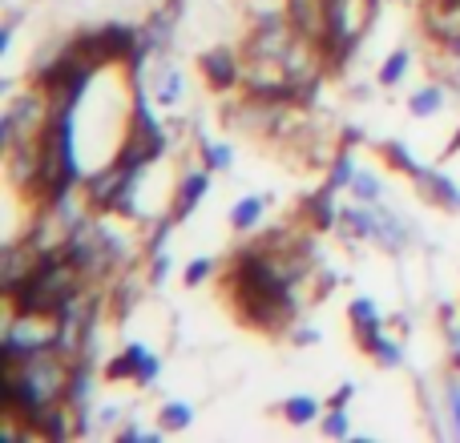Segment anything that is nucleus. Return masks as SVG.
Wrapping results in <instances>:
<instances>
[{"instance_id":"f257e3e1","label":"nucleus","mask_w":460,"mask_h":443,"mask_svg":"<svg viewBox=\"0 0 460 443\" xmlns=\"http://www.w3.org/2000/svg\"><path fill=\"white\" fill-rule=\"evenodd\" d=\"M89 278L81 274V266L61 250V246H49L40 266L16 286L13 294H4L8 310H40V315H57L61 307H69L81 291H85Z\"/></svg>"},{"instance_id":"f03ea898","label":"nucleus","mask_w":460,"mask_h":443,"mask_svg":"<svg viewBox=\"0 0 460 443\" xmlns=\"http://www.w3.org/2000/svg\"><path fill=\"white\" fill-rule=\"evenodd\" d=\"M53 113H57V105H53V97H49V89L29 81V89L8 97L4 117H0V145L8 150V145H21V142H37L49 129Z\"/></svg>"},{"instance_id":"7ed1b4c3","label":"nucleus","mask_w":460,"mask_h":443,"mask_svg":"<svg viewBox=\"0 0 460 443\" xmlns=\"http://www.w3.org/2000/svg\"><path fill=\"white\" fill-rule=\"evenodd\" d=\"M61 318L40 315V310H8L4 339H0V359H32L40 351H57Z\"/></svg>"},{"instance_id":"20e7f679","label":"nucleus","mask_w":460,"mask_h":443,"mask_svg":"<svg viewBox=\"0 0 460 443\" xmlns=\"http://www.w3.org/2000/svg\"><path fill=\"white\" fill-rule=\"evenodd\" d=\"M158 375H162V359L154 355L146 343H137V339L121 343L118 355L102 367V379L105 383H134L137 391H150L154 383H158Z\"/></svg>"},{"instance_id":"39448f33","label":"nucleus","mask_w":460,"mask_h":443,"mask_svg":"<svg viewBox=\"0 0 460 443\" xmlns=\"http://www.w3.org/2000/svg\"><path fill=\"white\" fill-rule=\"evenodd\" d=\"M199 73L215 93H230L243 85V53H234L230 45L207 48V53H199Z\"/></svg>"},{"instance_id":"423d86ee","label":"nucleus","mask_w":460,"mask_h":443,"mask_svg":"<svg viewBox=\"0 0 460 443\" xmlns=\"http://www.w3.org/2000/svg\"><path fill=\"white\" fill-rule=\"evenodd\" d=\"M146 85H150V97L158 109H174V105H182V97H186V77L170 53L150 56V81H146Z\"/></svg>"},{"instance_id":"0eeeda50","label":"nucleus","mask_w":460,"mask_h":443,"mask_svg":"<svg viewBox=\"0 0 460 443\" xmlns=\"http://www.w3.org/2000/svg\"><path fill=\"white\" fill-rule=\"evenodd\" d=\"M40 258H45V246H40L37 238L24 234L21 242H8L4 246V266H0V286H4V294H13L16 286L40 266Z\"/></svg>"},{"instance_id":"6e6552de","label":"nucleus","mask_w":460,"mask_h":443,"mask_svg":"<svg viewBox=\"0 0 460 443\" xmlns=\"http://www.w3.org/2000/svg\"><path fill=\"white\" fill-rule=\"evenodd\" d=\"M348 323H351V339H356V347L364 351V355L380 343V334L388 331L376 299H367V294H356V299L348 302Z\"/></svg>"},{"instance_id":"1a4fd4ad","label":"nucleus","mask_w":460,"mask_h":443,"mask_svg":"<svg viewBox=\"0 0 460 443\" xmlns=\"http://www.w3.org/2000/svg\"><path fill=\"white\" fill-rule=\"evenodd\" d=\"M412 186H416V194H420V198L429 202V206L448 210V214H460V182H453V178H448L445 169L424 166L420 174L412 178Z\"/></svg>"},{"instance_id":"9d476101","label":"nucleus","mask_w":460,"mask_h":443,"mask_svg":"<svg viewBox=\"0 0 460 443\" xmlns=\"http://www.w3.org/2000/svg\"><path fill=\"white\" fill-rule=\"evenodd\" d=\"M210 194V169L199 166V169H186L182 178H178L174 186V198H170V214H174L178 222H186L194 214V210L202 206V198Z\"/></svg>"},{"instance_id":"9b49d317","label":"nucleus","mask_w":460,"mask_h":443,"mask_svg":"<svg viewBox=\"0 0 460 443\" xmlns=\"http://www.w3.org/2000/svg\"><path fill=\"white\" fill-rule=\"evenodd\" d=\"M340 210L343 206H335V190L319 186V190H311L307 198H303L299 218L307 222V230H315V234H332V230H340Z\"/></svg>"},{"instance_id":"f8f14e48","label":"nucleus","mask_w":460,"mask_h":443,"mask_svg":"<svg viewBox=\"0 0 460 443\" xmlns=\"http://www.w3.org/2000/svg\"><path fill=\"white\" fill-rule=\"evenodd\" d=\"M283 13H287V21L295 24V32H303V37H311V40L323 45V37H327V0H283Z\"/></svg>"},{"instance_id":"ddd939ff","label":"nucleus","mask_w":460,"mask_h":443,"mask_svg":"<svg viewBox=\"0 0 460 443\" xmlns=\"http://www.w3.org/2000/svg\"><path fill=\"white\" fill-rule=\"evenodd\" d=\"M416 238V226L408 222L404 214H396V210H388L380 202L376 206V246H384V250H392V254H400L408 242Z\"/></svg>"},{"instance_id":"4468645a","label":"nucleus","mask_w":460,"mask_h":443,"mask_svg":"<svg viewBox=\"0 0 460 443\" xmlns=\"http://www.w3.org/2000/svg\"><path fill=\"white\" fill-rule=\"evenodd\" d=\"M340 234L348 246L359 242H376V206L367 202H351V206L340 210Z\"/></svg>"},{"instance_id":"2eb2a0df","label":"nucleus","mask_w":460,"mask_h":443,"mask_svg":"<svg viewBox=\"0 0 460 443\" xmlns=\"http://www.w3.org/2000/svg\"><path fill=\"white\" fill-rule=\"evenodd\" d=\"M262 218H267V198H262V194H246V198H238L226 214L234 234H254V230L262 226Z\"/></svg>"},{"instance_id":"dca6fc26","label":"nucleus","mask_w":460,"mask_h":443,"mask_svg":"<svg viewBox=\"0 0 460 443\" xmlns=\"http://www.w3.org/2000/svg\"><path fill=\"white\" fill-rule=\"evenodd\" d=\"M445 105H448V89L437 85V81H429V85H420V89H412V93H408V113H412V117H420V121L440 117V113H445Z\"/></svg>"},{"instance_id":"f3484780","label":"nucleus","mask_w":460,"mask_h":443,"mask_svg":"<svg viewBox=\"0 0 460 443\" xmlns=\"http://www.w3.org/2000/svg\"><path fill=\"white\" fill-rule=\"evenodd\" d=\"M380 158H384V166H388L392 174L408 178V182H412V178L424 169V161L416 158V153L408 150L404 142H396V137H388V142H380Z\"/></svg>"},{"instance_id":"a211bd4d","label":"nucleus","mask_w":460,"mask_h":443,"mask_svg":"<svg viewBox=\"0 0 460 443\" xmlns=\"http://www.w3.org/2000/svg\"><path fill=\"white\" fill-rule=\"evenodd\" d=\"M323 407L327 404H319L315 395H287L283 404H279V415H283L291 428H311V423H319Z\"/></svg>"},{"instance_id":"6ab92c4d","label":"nucleus","mask_w":460,"mask_h":443,"mask_svg":"<svg viewBox=\"0 0 460 443\" xmlns=\"http://www.w3.org/2000/svg\"><path fill=\"white\" fill-rule=\"evenodd\" d=\"M154 420H158L162 436H182V431L194 428V404H186V399H166Z\"/></svg>"},{"instance_id":"aec40b11","label":"nucleus","mask_w":460,"mask_h":443,"mask_svg":"<svg viewBox=\"0 0 460 443\" xmlns=\"http://www.w3.org/2000/svg\"><path fill=\"white\" fill-rule=\"evenodd\" d=\"M356 169H359L356 166V153H351L348 145H340V150H335V158L327 161V169H323V186H327V190H335V194L348 190L351 178H356Z\"/></svg>"},{"instance_id":"412c9836","label":"nucleus","mask_w":460,"mask_h":443,"mask_svg":"<svg viewBox=\"0 0 460 443\" xmlns=\"http://www.w3.org/2000/svg\"><path fill=\"white\" fill-rule=\"evenodd\" d=\"M367 359H372L376 367H384V371H400V367L408 363V351H404V339L392 331L380 334V343H376L372 351H367Z\"/></svg>"},{"instance_id":"4be33fe9","label":"nucleus","mask_w":460,"mask_h":443,"mask_svg":"<svg viewBox=\"0 0 460 443\" xmlns=\"http://www.w3.org/2000/svg\"><path fill=\"white\" fill-rule=\"evenodd\" d=\"M194 142H199V158L210 174H223V169L234 166V145L230 142H210L207 134H194Z\"/></svg>"},{"instance_id":"5701e85b","label":"nucleus","mask_w":460,"mask_h":443,"mask_svg":"<svg viewBox=\"0 0 460 443\" xmlns=\"http://www.w3.org/2000/svg\"><path fill=\"white\" fill-rule=\"evenodd\" d=\"M412 48H396V53H388L384 56V65H380V73H376V85L380 89H396L400 81L412 73Z\"/></svg>"},{"instance_id":"b1692460","label":"nucleus","mask_w":460,"mask_h":443,"mask_svg":"<svg viewBox=\"0 0 460 443\" xmlns=\"http://www.w3.org/2000/svg\"><path fill=\"white\" fill-rule=\"evenodd\" d=\"M348 194H351L356 202L380 206L384 194H388V186H384V178L376 174V169H364V166H359V169H356V178H351V186H348Z\"/></svg>"},{"instance_id":"393cba45","label":"nucleus","mask_w":460,"mask_h":443,"mask_svg":"<svg viewBox=\"0 0 460 443\" xmlns=\"http://www.w3.org/2000/svg\"><path fill=\"white\" fill-rule=\"evenodd\" d=\"M319 436L323 439H348L351 436V415L348 407H323V415H319Z\"/></svg>"},{"instance_id":"a878e982","label":"nucleus","mask_w":460,"mask_h":443,"mask_svg":"<svg viewBox=\"0 0 460 443\" xmlns=\"http://www.w3.org/2000/svg\"><path fill=\"white\" fill-rule=\"evenodd\" d=\"M218 266H223L218 258H190V262H186V270H182V282H186V286L210 282V278L218 274Z\"/></svg>"},{"instance_id":"bb28decb","label":"nucleus","mask_w":460,"mask_h":443,"mask_svg":"<svg viewBox=\"0 0 460 443\" xmlns=\"http://www.w3.org/2000/svg\"><path fill=\"white\" fill-rule=\"evenodd\" d=\"M445 412L453 420V436L460 439V375L456 371H448V379H445Z\"/></svg>"},{"instance_id":"cd10ccee","label":"nucleus","mask_w":460,"mask_h":443,"mask_svg":"<svg viewBox=\"0 0 460 443\" xmlns=\"http://www.w3.org/2000/svg\"><path fill=\"white\" fill-rule=\"evenodd\" d=\"M170 266H174L170 250H154V254H146V278H150V286H162V282H166Z\"/></svg>"},{"instance_id":"c85d7f7f","label":"nucleus","mask_w":460,"mask_h":443,"mask_svg":"<svg viewBox=\"0 0 460 443\" xmlns=\"http://www.w3.org/2000/svg\"><path fill=\"white\" fill-rule=\"evenodd\" d=\"M287 339H291V347H319V343H323V331H319L315 323H307V318H299V323L287 331Z\"/></svg>"},{"instance_id":"c756f323","label":"nucleus","mask_w":460,"mask_h":443,"mask_svg":"<svg viewBox=\"0 0 460 443\" xmlns=\"http://www.w3.org/2000/svg\"><path fill=\"white\" fill-rule=\"evenodd\" d=\"M126 423V407L121 404H102L93 415V431H110V428H121Z\"/></svg>"},{"instance_id":"7c9ffc66","label":"nucleus","mask_w":460,"mask_h":443,"mask_svg":"<svg viewBox=\"0 0 460 443\" xmlns=\"http://www.w3.org/2000/svg\"><path fill=\"white\" fill-rule=\"evenodd\" d=\"M356 379H348V383H340V387H335L332 391V399H327V407H348L351 404V399H356Z\"/></svg>"},{"instance_id":"2f4dec72","label":"nucleus","mask_w":460,"mask_h":443,"mask_svg":"<svg viewBox=\"0 0 460 443\" xmlns=\"http://www.w3.org/2000/svg\"><path fill=\"white\" fill-rule=\"evenodd\" d=\"M146 436H150V431H146V428H137L134 420H126V423H121V428H118V439H121V443H146Z\"/></svg>"},{"instance_id":"473e14b6","label":"nucleus","mask_w":460,"mask_h":443,"mask_svg":"<svg viewBox=\"0 0 460 443\" xmlns=\"http://www.w3.org/2000/svg\"><path fill=\"white\" fill-rule=\"evenodd\" d=\"M13 40H16V21L0 24V56H13Z\"/></svg>"},{"instance_id":"72a5a7b5","label":"nucleus","mask_w":460,"mask_h":443,"mask_svg":"<svg viewBox=\"0 0 460 443\" xmlns=\"http://www.w3.org/2000/svg\"><path fill=\"white\" fill-rule=\"evenodd\" d=\"M359 142H364V129H359V126H356V129H351V126H348V129H343L340 145H348V150H351V145H359Z\"/></svg>"},{"instance_id":"f704fd0d","label":"nucleus","mask_w":460,"mask_h":443,"mask_svg":"<svg viewBox=\"0 0 460 443\" xmlns=\"http://www.w3.org/2000/svg\"><path fill=\"white\" fill-rule=\"evenodd\" d=\"M453 153H460V129H456V137L448 142V150H445V158H453Z\"/></svg>"}]
</instances>
